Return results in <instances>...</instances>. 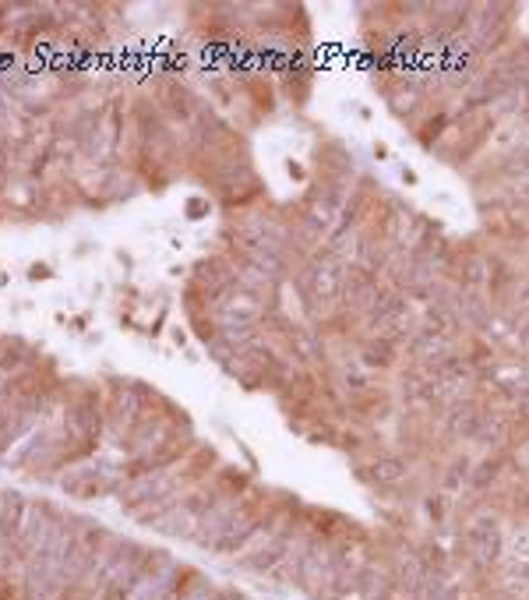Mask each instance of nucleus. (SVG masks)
<instances>
[{"mask_svg": "<svg viewBox=\"0 0 529 600\" xmlns=\"http://www.w3.org/2000/svg\"><path fill=\"white\" fill-rule=\"evenodd\" d=\"M466 548H470L473 562H477L480 569H491L501 558V551H505V533H501L498 519L494 516L470 519V523H466Z\"/></svg>", "mask_w": 529, "mask_h": 600, "instance_id": "f257e3e1", "label": "nucleus"}, {"mask_svg": "<svg viewBox=\"0 0 529 600\" xmlns=\"http://www.w3.org/2000/svg\"><path fill=\"white\" fill-rule=\"evenodd\" d=\"M360 477H367L371 484H378V488H395V484H403L406 463L399 456L371 459V466H367V470H360Z\"/></svg>", "mask_w": 529, "mask_h": 600, "instance_id": "20e7f679", "label": "nucleus"}, {"mask_svg": "<svg viewBox=\"0 0 529 600\" xmlns=\"http://www.w3.org/2000/svg\"><path fill=\"white\" fill-rule=\"evenodd\" d=\"M508 548H512L515 558L529 562V519H526V523H519V530H515L512 540H508Z\"/></svg>", "mask_w": 529, "mask_h": 600, "instance_id": "6e6552de", "label": "nucleus"}, {"mask_svg": "<svg viewBox=\"0 0 529 600\" xmlns=\"http://www.w3.org/2000/svg\"><path fill=\"white\" fill-rule=\"evenodd\" d=\"M427 512H431V519H445V516H441V512H445V498H441V495L427 498Z\"/></svg>", "mask_w": 529, "mask_h": 600, "instance_id": "1a4fd4ad", "label": "nucleus"}, {"mask_svg": "<svg viewBox=\"0 0 529 600\" xmlns=\"http://www.w3.org/2000/svg\"><path fill=\"white\" fill-rule=\"evenodd\" d=\"M498 473H501V459H484L477 470H470V488L487 491L498 480Z\"/></svg>", "mask_w": 529, "mask_h": 600, "instance_id": "423d86ee", "label": "nucleus"}, {"mask_svg": "<svg viewBox=\"0 0 529 600\" xmlns=\"http://www.w3.org/2000/svg\"><path fill=\"white\" fill-rule=\"evenodd\" d=\"M293 537H297V526L286 523L283 530H272L269 544H261L258 551H251V555L240 558V565H244L247 572H254V576H265V572H276L279 565L290 558V544Z\"/></svg>", "mask_w": 529, "mask_h": 600, "instance_id": "f03ea898", "label": "nucleus"}, {"mask_svg": "<svg viewBox=\"0 0 529 600\" xmlns=\"http://www.w3.org/2000/svg\"><path fill=\"white\" fill-rule=\"evenodd\" d=\"M29 516V505L22 495H0V544H15Z\"/></svg>", "mask_w": 529, "mask_h": 600, "instance_id": "7ed1b4c3", "label": "nucleus"}, {"mask_svg": "<svg viewBox=\"0 0 529 600\" xmlns=\"http://www.w3.org/2000/svg\"><path fill=\"white\" fill-rule=\"evenodd\" d=\"M470 470H473V463L466 456L455 459L445 473V491H459V484H470Z\"/></svg>", "mask_w": 529, "mask_h": 600, "instance_id": "0eeeda50", "label": "nucleus"}, {"mask_svg": "<svg viewBox=\"0 0 529 600\" xmlns=\"http://www.w3.org/2000/svg\"><path fill=\"white\" fill-rule=\"evenodd\" d=\"M360 357H364V364H371V368H392L395 343L385 336H371L364 346H360Z\"/></svg>", "mask_w": 529, "mask_h": 600, "instance_id": "39448f33", "label": "nucleus"}]
</instances>
